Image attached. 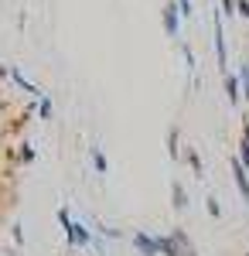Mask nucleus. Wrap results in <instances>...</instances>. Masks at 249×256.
Wrapping results in <instances>:
<instances>
[{
  "instance_id": "nucleus-2",
  "label": "nucleus",
  "mask_w": 249,
  "mask_h": 256,
  "mask_svg": "<svg viewBox=\"0 0 249 256\" xmlns=\"http://www.w3.org/2000/svg\"><path fill=\"white\" fill-rule=\"evenodd\" d=\"M242 82H246V96H249V68L242 72Z\"/></svg>"
},
{
  "instance_id": "nucleus-1",
  "label": "nucleus",
  "mask_w": 249,
  "mask_h": 256,
  "mask_svg": "<svg viewBox=\"0 0 249 256\" xmlns=\"http://www.w3.org/2000/svg\"><path fill=\"white\" fill-rule=\"evenodd\" d=\"M239 10H242V14L249 18V0H239Z\"/></svg>"
}]
</instances>
